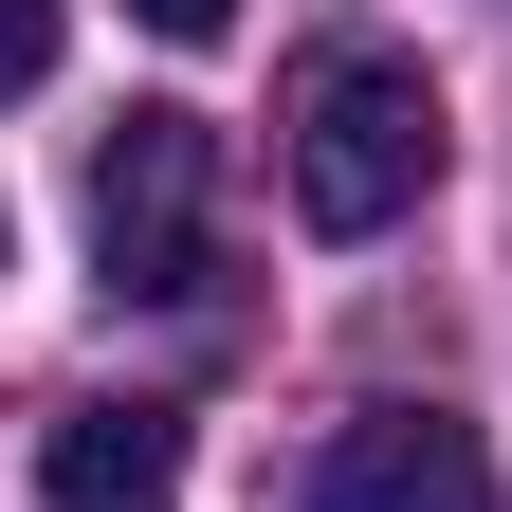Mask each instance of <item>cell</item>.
I'll return each instance as SVG.
<instances>
[{"instance_id": "obj_1", "label": "cell", "mask_w": 512, "mask_h": 512, "mask_svg": "<svg viewBox=\"0 0 512 512\" xmlns=\"http://www.w3.org/2000/svg\"><path fill=\"white\" fill-rule=\"evenodd\" d=\"M275 165H293V220L311 238L421 220V183H439V74L384 55V37H311L293 55V110H275Z\"/></svg>"}, {"instance_id": "obj_2", "label": "cell", "mask_w": 512, "mask_h": 512, "mask_svg": "<svg viewBox=\"0 0 512 512\" xmlns=\"http://www.w3.org/2000/svg\"><path fill=\"white\" fill-rule=\"evenodd\" d=\"M202 202H220V147H202V110H128L110 147H92V275L110 293H202L220 275V238H202Z\"/></svg>"}, {"instance_id": "obj_3", "label": "cell", "mask_w": 512, "mask_h": 512, "mask_svg": "<svg viewBox=\"0 0 512 512\" xmlns=\"http://www.w3.org/2000/svg\"><path fill=\"white\" fill-rule=\"evenodd\" d=\"M293 512H494V458H476V421H439V403H366V421H330V458L293 476Z\"/></svg>"}, {"instance_id": "obj_4", "label": "cell", "mask_w": 512, "mask_h": 512, "mask_svg": "<svg viewBox=\"0 0 512 512\" xmlns=\"http://www.w3.org/2000/svg\"><path fill=\"white\" fill-rule=\"evenodd\" d=\"M37 512H183V421L165 403H74L37 439Z\"/></svg>"}, {"instance_id": "obj_5", "label": "cell", "mask_w": 512, "mask_h": 512, "mask_svg": "<svg viewBox=\"0 0 512 512\" xmlns=\"http://www.w3.org/2000/svg\"><path fill=\"white\" fill-rule=\"evenodd\" d=\"M55 74V0H0V92H37Z\"/></svg>"}, {"instance_id": "obj_6", "label": "cell", "mask_w": 512, "mask_h": 512, "mask_svg": "<svg viewBox=\"0 0 512 512\" xmlns=\"http://www.w3.org/2000/svg\"><path fill=\"white\" fill-rule=\"evenodd\" d=\"M128 19H147V37H220L238 0H128Z\"/></svg>"}, {"instance_id": "obj_7", "label": "cell", "mask_w": 512, "mask_h": 512, "mask_svg": "<svg viewBox=\"0 0 512 512\" xmlns=\"http://www.w3.org/2000/svg\"><path fill=\"white\" fill-rule=\"evenodd\" d=\"M0 256H19V220H0Z\"/></svg>"}]
</instances>
